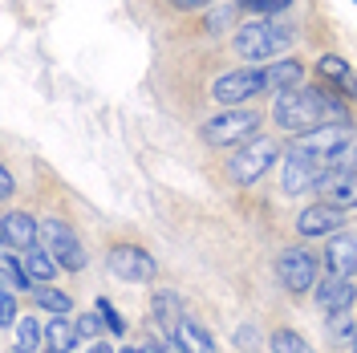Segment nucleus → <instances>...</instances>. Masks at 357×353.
Listing matches in <instances>:
<instances>
[{
    "instance_id": "nucleus-1",
    "label": "nucleus",
    "mask_w": 357,
    "mask_h": 353,
    "mask_svg": "<svg viewBox=\"0 0 357 353\" xmlns=\"http://www.w3.org/2000/svg\"><path fill=\"white\" fill-rule=\"evenodd\" d=\"M272 118H276L280 130L309 134V130L329 126V122H345V106L321 86L317 89H289V93H276V102H272Z\"/></svg>"
},
{
    "instance_id": "nucleus-2",
    "label": "nucleus",
    "mask_w": 357,
    "mask_h": 353,
    "mask_svg": "<svg viewBox=\"0 0 357 353\" xmlns=\"http://www.w3.org/2000/svg\"><path fill=\"white\" fill-rule=\"evenodd\" d=\"M292 45V24L276 21V17H256L236 33V49L244 61H272L280 53H289Z\"/></svg>"
},
{
    "instance_id": "nucleus-3",
    "label": "nucleus",
    "mask_w": 357,
    "mask_h": 353,
    "mask_svg": "<svg viewBox=\"0 0 357 353\" xmlns=\"http://www.w3.org/2000/svg\"><path fill=\"white\" fill-rule=\"evenodd\" d=\"M264 89H268V73L264 69H231V73L215 77L211 98L220 102L223 110H240L244 102H252V98L264 93Z\"/></svg>"
},
{
    "instance_id": "nucleus-4",
    "label": "nucleus",
    "mask_w": 357,
    "mask_h": 353,
    "mask_svg": "<svg viewBox=\"0 0 357 353\" xmlns=\"http://www.w3.org/2000/svg\"><path fill=\"white\" fill-rule=\"evenodd\" d=\"M256 126H260L256 110H223L211 122H203V138L211 147H236V142H252Z\"/></svg>"
},
{
    "instance_id": "nucleus-5",
    "label": "nucleus",
    "mask_w": 357,
    "mask_h": 353,
    "mask_svg": "<svg viewBox=\"0 0 357 353\" xmlns=\"http://www.w3.org/2000/svg\"><path fill=\"white\" fill-rule=\"evenodd\" d=\"M276 158H280V147H276L272 138H252L236 158H227V171H231V179H236L240 187H252L256 179H264L268 171H272Z\"/></svg>"
},
{
    "instance_id": "nucleus-6",
    "label": "nucleus",
    "mask_w": 357,
    "mask_h": 353,
    "mask_svg": "<svg viewBox=\"0 0 357 353\" xmlns=\"http://www.w3.org/2000/svg\"><path fill=\"white\" fill-rule=\"evenodd\" d=\"M41 248L57 260L61 268H86V248H82V240L73 236V227L61 220H45L41 223Z\"/></svg>"
},
{
    "instance_id": "nucleus-7",
    "label": "nucleus",
    "mask_w": 357,
    "mask_h": 353,
    "mask_svg": "<svg viewBox=\"0 0 357 353\" xmlns=\"http://www.w3.org/2000/svg\"><path fill=\"white\" fill-rule=\"evenodd\" d=\"M110 272L118 280H130V285H151L155 280V256L138 243H118L110 252Z\"/></svg>"
},
{
    "instance_id": "nucleus-8",
    "label": "nucleus",
    "mask_w": 357,
    "mask_h": 353,
    "mask_svg": "<svg viewBox=\"0 0 357 353\" xmlns=\"http://www.w3.org/2000/svg\"><path fill=\"white\" fill-rule=\"evenodd\" d=\"M329 183V171H325V158H312V155H301V151H289L284 158V191L289 195H305L312 187Z\"/></svg>"
},
{
    "instance_id": "nucleus-9",
    "label": "nucleus",
    "mask_w": 357,
    "mask_h": 353,
    "mask_svg": "<svg viewBox=\"0 0 357 353\" xmlns=\"http://www.w3.org/2000/svg\"><path fill=\"white\" fill-rule=\"evenodd\" d=\"M349 142H354V130H349V122H329V126H321V130L296 134L292 151H301V155H312V158H329V155H337L341 147H349Z\"/></svg>"
},
{
    "instance_id": "nucleus-10",
    "label": "nucleus",
    "mask_w": 357,
    "mask_h": 353,
    "mask_svg": "<svg viewBox=\"0 0 357 353\" xmlns=\"http://www.w3.org/2000/svg\"><path fill=\"white\" fill-rule=\"evenodd\" d=\"M276 276H280V285L289 288V292H309L312 280H317V260L305 248H289L276 260Z\"/></svg>"
},
{
    "instance_id": "nucleus-11",
    "label": "nucleus",
    "mask_w": 357,
    "mask_h": 353,
    "mask_svg": "<svg viewBox=\"0 0 357 353\" xmlns=\"http://www.w3.org/2000/svg\"><path fill=\"white\" fill-rule=\"evenodd\" d=\"M341 223H345V211L337 203H312V207H305L296 216V232L305 240H317V236H337Z\"/></svg>"
},
{
    "instance_id": "nucleus-12",
    "label": "nucleus",
    "mask_w": 357,
    "mask_h": 353,
    "mask_svg": "<svg viewBox=\"0 0 357 353\" xmlns=\"http://www.w3.org/2000/svg\"><path fill=\"white\" fill-rule=\"evenodd\" d=\"M325 268L329 276H357V236L354 232H337L333 240L325 243Z\"/></svg>"
},
{
    "instance_id": "nucleus-13",
    "label": "nucleus",
    "mask_w": 357,
    "mask_h": 353,
    "mask_svg": "<svg viewBox=\"0 0 357 353\" xmlns=\"http://www.w3.org/2000/svg\"><path fill=\"white\" fill-rule=\"evenodd\" d=\"M0 236H4V248H37V236H41V223L33 220L29 211H8L4 223H0Z\"/></svg>"
},
{
    "instance_id": "nucleus-14",
    "label": "nucleus",
    "mask_w": 357,
    "mask_h": 353,
    "mask_svg": "<svg viewBox=\"0 0 357 353\" xmlns=\"http://www.w3.org/2000/svg\"><path fill=\"white\" fill-rule=\"evenodd\" d=\"M357 301V285L349 280V276H329L325 285L317 288V305H321V313H349Z\"/></svg>"
},
{
    "instance_id": "nucleus-15",
    "label": "nucleus",
    "mask_w": 357,
    "mask_h": 353,
    "mask_svg": "<svg viewBox=\"0 0 357 353\" xmlns=\"http://www.w3.org/2000/svg\"><path fill=\"white\" fill-rule=\"evenodd\" d=\"M268 73V89H276V93H289V89H301V82H305V66L301 61H272V66L264 69Z\"/></svg>"
},
{
    "instance_id": "nucleus-16",
    "label": "nucleus",
    "mask_w": 357,
    "mask_h": 353,
    "mask_svg": "<svg viewBox=\"0 0 357 353\" xmlns=\"http://www.w3.org/2000/svg\"><path fill=\"white\" fill-rule=\"evenodd\" d=\"M317 73H321L325 82H337L345 98H349V93H357V77H354V69L345 66V61H341L337 53H325V57L317 61Z\"/></svg>"
},
{
    "instance_id": "nucleus-17",
    "label": "nucleus",
    "mask_w": 357,
    "mask_h": 353,
    "mask_svg": "<svg viewBox=\"0 0 357 353\" xmlns=\"http://www.w3.org/2000/svg\"><path fill=\"white\" fill-rule=\"evenodd\" d=\"M329 341H333L337 350L357 353V321H354V309H349V313H333V317H329Z\"/></svg>"
},
{
    "instance_id": "nucleus-18",
    "label": "nucleus",
    "mask_w": 357,
    "mask_h": 353,
    "mask_svg": "<svg viewBox=\"0 0 357 353\" xmlns=\"http://www.w3.org/2000/svg\"><path fill=\"white\" fill-rule=\"evenodd\" d=\"M77 321H66V317H57V321H49V329H45V341H49V353H69L77 345Z\"/></svg>"
},
{
    "instance_id": "nucleus-19",
    "label": "nucleus",
    "mask_w": 357,
    "mask_h": 353,
    "mask_svg": "<svg viewBox=\"0 0 357 353\" xmlns=\"http://www.w3.org/2000/svg\"><path fill=\"white\" fill-rule=\"evenodd\" d=\"M21 268L29 272V280H41V285H45V280H53V272H57V260L45 252L41 243H37V248L21 252Z\"/></svg>"
},
{
    "instance_id": "nucleus-20",
    "label": "nucleus",
    "mask_w": 357,
    "mask_h": 353,
    "mask_svg": "<svg viewBox=\"0 0 357 353\" xmlns=\"http://www.w3.org/2000/svg\"><path fill=\"white\" fill-rule=\"evenodd\" d=\"M175 337H178V345H183V353H215V341H211L207 329H203L199 321H191V317L178 325Z\"/></svg>"
},
{
    "instance_id": "nucleus-21",
    "label": "nucleus",
    "mask_w": 357,
    "mask_h": 353,
    "mask_svg": "<svg viewBox=\"0 0 357 353\" xmlns=\"http://www.w3.org/2000/svg\"><path fill=\"white\" fill-rule=\"evenodd\" d=\"M155 317H158V321H162V325H167L171 333H178V325L187 321L175 292H158V296H155Z\"/></svg>"
},
{
    "instance_id": "nucleus-22",
    "label": "nucleus",
    "mask_w": 357,
    "mask_h": 353,
    "mask_svg": "<svg viewBox=\"0 0 357 353\" xmlns=\"http://www.w3.org/2000/svg\"><path fill=\"white\" fill-rule=\"evenodd\" d=\"M0 276H4V288L17 292V288H29V272L21 268V256H13V248L0 256Z\"/></svg>"
},
{
    "instance_id": "nucleus-23",
    "label": "nucleus",
    "mask_w": 357,
    "mask_h": 353,
    "mask_svg": "<svg viewBox=\"0 0 357 353\" xmlns=\"http://www.w3.org/2000/svg\"><path fill=\"white\" fill-rule=\"evenodd\" d=\"M268 345H272V353H312V345L296 329H276Z\"/></svg>"
},
{
    "instance_id": "nucleus-24",
    "label": "nucleus",
    "mask_w": 357,
    "mask_h": 353,
    "mask_svg": "<svg viewBox=\"0 0 357 353\" xmlns=\"http://www.w3.org/2000/svg\"><path fill=\"white\" fill-rule=\"evenodd\" d=\"M37 305H41L45 313H53V317H66V313L73 309L69 292H61V288H37Z\"/></svg>"
},
{
    "instance_id": "nucleus-25",
    "label": "nucleus",
    "mask_w": 357,
    "mask_h": 353,
    "mask_svg": "<svg viewBox=\"0 0 357 353\" xmlns=\"http://www.w3.org/2000/svg\"><path fill=\"white\" fill-rule=\"evenodd\" d=\"M37 345H41V325H37V321H21L17 345H13V350L17 353H37Z\"/></svg>"
},
{
    "instance_id": "nucleus-26",
    "label": "nucleus",
    "mask_w": 357,
    "mask_h": 353,
    "mask_svg": "<svg viewBox=\"0 0 357 353\" xmlns=\"http://www.w3.org/2000/svg\"><path fill=\"white\" fill-rule=\"evenodd\" d=\"M329 195H333L337 207H341V203H354V207H357V175L333 179V183H329Z\"/></svg>"
},
{
    "instance_id": "nucleus-27",
    "label": "nucleus",
    "mask_w": 357,
    "mask_h": 353,
    "mask_svg": "<svg viewBox=\"0 0 357 353\" xmlns=\"http://www.w3.org/2000/svg\"><path fill=\"white\" fill-rule=\"evenodd\" d=\"M93 309H98V317L106 321V329H110V333H126V321H122V313L114 309L106 296H98V301H93Z\"/></svg>"
},
{
    "instance_id": "nucleus-28",
    "label": "nucleus",
    "mask_w": 357,
    "mask_h": 353,
    "mask_svg": "<svg viewBox=\"0 0 357 353\" xmlns=\"http://www.w3.org/2000/svg\"><path fill=\"white\" fill-rule=\"evenodd\" d=\"M240 8H248V13H256V17H276L280 8H289L292 0H236Z\"/></svg>"
},
{
    "instance_id": "nucleus-29",
    "label": "nucleus",
    "mask_w": 357,
    "mask_h": 353,
    "mask_svg": "<svg viewBox=\"0 0 357 353\" xmlns=\"http://www.w3.org/2000/svg\"><path fill=\"white\" fill-rule=\"evenodd\" d=\"M102 325H106V321H98L93 313H86V317H77V333H82L86 341H98V333H102Z\"/></svg>"
},
{
    "instance_id": "nucleus-30",
    "label": "nucleus",
    "mask_w": 357,
    "mask_h": 353,
    "mask_svg": "<svg viewBox=\"0 0 357 353\" xmlns=\"http://www.w3.org/2000/svg\"><path fill=\"white\" fill-rule=\"evenodd\" d=\"M146 353H183V345H178V337H151Z\"/></svg>"
},
{
    "instance_id": "nucleus-31",
    "label": "nucleus",
    "mask_w": 357,
    "mask_h": 353,
    "mask_svg": "<svg viewBox=\"0 0 357 353\" xmlns=\"http://www.w3.org/2000/svg\"><path fill=\"white\" fill-rule=\"evenodd\" d=\"M0 317H4V325H13V321H17V296H13L8 288L0 292Z\"/></svg>"
},
{
    "instance_id": "nucleus-32",
    "label": "nucleus",
    "mask_w": 357,
    "mask_h": 353,
    "mask_svg": "<svg viewBox=\"0 0 357 353\" xmlns=\"http://www.w3.org/2000/svg\"><path fill=\"white\" fill-rule=\"evenodd\" d=\"M231 21V8H227V4H223V8H215V13H211V17H207V33H220L223 24Z\"/></svg>"
},
{
    "instance_id": "nucleus-33",
    "label": "nucleus",
    "mask_w": 357,
    "mask_h": 353,
    "mask_svg": "<svg viewBox=\"0 0 357 353\" xmlns=\"http://www.w3.org/2000/svg\"><path fill=\"white\" fill-rule=\"evenodd\" d=\"M236 341H240V350H256V345H260V333L252 329V325H240Z\"/></svg>"
},
{
    "instance_id": "nucleus-34",
    "label": "nucleus",
    "mask_w": 357,
    "mask_h": 353,
    "mask_svg": "<svg viewBox=\"0 0 357 353\" xmlns=\"http://www.w3.org/2000/svg\"><path fill=\"white\" fill-rule=\"evenodd\" d=\"M0 195H4V199L17 195V179H13V171H8V167L0 171Z\"/></svg>"
},
{
    "instance_id": "nucleus-35",
    "label": "nucleus",
    "mask_w": 357,
    "mask_h": 353,
    "mask_svg": "<svg viewBox=\"0 0 357 353\" xmlns=\"http://www.w3.org/2000/svg\"><path fill=\"white\" fill-rule=\"evenodd\" d=\"M175 8H203V4H211V0H171Z\"/></svg>"
},
{
    "instance_id": "nucleus-36",
    "label": "nucleus",
    "mask_w": 357,
    "mask_h": 353,
    "mask_svg": "<svg viewBox=\"0 0 357 353\" xmlns=\"http://www.w3.org/2000/svg\"><path fill=\"white\" fill-rule=\"evenodd\" d=\"M86 353H114L110 345H106V341H89V350Z\"/></svg>"
},
{
    "instance_id": "nucleus-37",
    "label": "nucleus",
    "mask_w": 357,
    "mask_h": 353,
    "mask_svg": "<svg viewBox=\"0 0 357 353\" xmlns=\"http://www.w3.org/2000/svg\"><path fill=\"white\" fill-rule=\"evenodd\" d=\"M118 353H146V350H130V345H126V350H118Z\"/></svg>"
}]
</instances>
